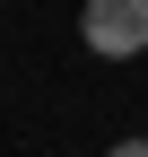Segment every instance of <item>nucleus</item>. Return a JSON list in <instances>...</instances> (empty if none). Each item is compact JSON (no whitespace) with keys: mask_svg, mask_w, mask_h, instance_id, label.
<instances>
[{"mask_svg":"<svg viewBox=\"0 0 148 157\" xmlns=\"http://www.w3.org/2000/svg\"><path fill=\"white\" fill-rule=\"evenodd\" d=\"M105 157H148V140H122V148H105Z\"/></svg>","mask_w":148,"mask_h":157,"instance_id":"f03ea898","label":"nucleus"},{"mask_svg":"<svg viewBox=\"0 0 148 157\" xmlns=\"http://www.w3.org/2000/svg\"><path fill=\"white\" fill-rule=\"evenodd\" d=\"M79 44L96 52V61L148 52V0H87V9H79Z\"/></svg>","mask_w":148,"mask_h":157,"instance_id":"f257e3e1","label":"nucleus"}]
</instances>
